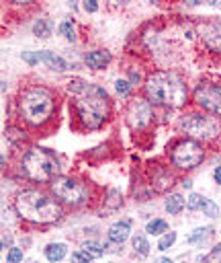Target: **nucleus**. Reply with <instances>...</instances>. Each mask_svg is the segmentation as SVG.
<instances>
[{"label": "nucleus", "instance_id": "nucleus-17", "mask_svg": "<svg viewBox=\"0 0 221 263\" xmlns=\"http://www.w3.org/2000/svg\"><path fill=\"white\" fill-rule=\"evenodd\" d=\"M33 33H35L37 37H41V39L49 37V35H51V21H48V19H39V21L33 25Z\"/></svg>", "mask_w": 221, "mask_h": 263}, {"label": "nucleus", "instance_id": "nucleus-25", "mask_svg": "<svg viewBox=\"0 0 221 263\" xmlns=\"http://www.w3.org/2000/svg\"><path fill=\"white\" fill-rule=\"evenodd\" d=\"M92 259H95V257H92L90 253H86L84 249H82V251H76V253H72V263H90Z\"/></svg>", "mask_w": 221, "mask_h": 263}, {"label": "nucleus", "instance_id": "nucleus-21", "mask_svg": "<svg viewBox=\"0 0 221 263\" xmlns=\"http://www.w3.org/2000/svg\"><path fill=\"white\" fill-rule=\"evenodd\" d=\"M82 249L86 251V253H90V255L95 257V259H97V257H100V255L104 253V249H102L98 243H95V241H90V243H84V245H82Z\"/></svg>", "mask_w": 221, "mask_h": 263}, {"label": "nucleus", "instance_id": "nucleus-14", "mask_svg": "<svg viewBox=\"0 0 221 263\" xmlns=\"http://www.w3.org/2000/svg\"><path fill=\"white\" fill-rule=\"evenodd\" d=\"M111 62V54L109 52H102V50H95V52H90L88 56H86V64L90 66V68H104Z\"/></svg>", "mask_w": 221, "mask_h": 263}, {"label": "nucleus", "instance_id": "nucleus-2", "mask_svg": "<svg viewBox=\"0 0 221 263\" xmlns=\"http://www.w3.org/2000/svg\"><path fill=\"white\" fill-rule=\"evenodd\" d=\"M147 99L158 105L180 107L187 101V88L174 72H154L146 83Z\"/></svg>", "mask_w": 221, "mask_h": 263}, {"label": "nucleus", "instance_id": "nucleus-15", "mask_svg": "<svg viewBox=\"0 0 221 263\" xmlns=\"http://www.w3.org/2000/svg\"><path fill=\"white\" fill-rule=\"evenodd\" d=\"M37 60L48 64L49 68H53V70H66V62L60 58V56H55L53 52H37Z\"/></svg>", "mask_w": 221, "mask_h": 263}, {"label": "nucleus", "instance_id": "nucleus-20", "mask_svg": "<svg viewBox=\"0 0 221 263\" xmlns=\"http://www.w3.org/2000/svg\"><path fill=\"white\" fill-rule=\"evenodd\" d=\"M166 231H168V224L164 220H152V222H147V226H146V233H149V234H162Z\"/></svg>", "mask_w": 221, "mask_h": 263}, {"label": "nucleus", "instance_id": "nucleus-5", "mask_svg": "<svg viewBox=\"0 0 221 263\" xmlns=\"http://www.w3.org/2000/svg\"><path fill=\"white\" fill-rule=\"evenodd\" d=\"M23 171L25 175L33 181H51L60 167H57V161L51 152H48L45 148H31V150L23 156Z\"/></svg>", "mask_w": 221, "mask_h": 263}, {"label": "nucleus", "instance_id": "nucleus-30", "mask_svg": "<svg viewBox=\"0 0 221 263\" xmlns=\"http://www.w3.org/2000/svg\"><path fill=\"white\" fill-rule=\"evenodd\" d=\"M215 181L221 185V167H217V169H215Z\"/></svg>", "mask_w": 221, "mask_h": 263}, {"label": "nucleus", "instance_id": "nucleus-19", "mask_svg": "<svg viewBox=\"0 0 221 263\" xmlns=\"http://www.w3.org/2000/svg\"><path fill=\"white\" fill-rule=\"evenodd\" d=\"M133 249H135V253H139L142 257L149 255V245H147V241H146L144 234H135V236H133Z\"/></svg>", "mask_w": 221, "mask_h": 263}, {"label": "nucleus", "instance_id": "nucleus-28", "mask_svg": "<svg viewBox=\"0 0 221 263\" xmlns=\"http://www.w3.org/2000/svg\"><path fill=\"white\" fill-rule=\"evenodd\" d=\"M115 88H117V93L119 95H129V88H131V85L129 83H127V81H117V83H115Z\"/></svg>", "mask_w": 221, "mask_h": 263}, {"label": "nucleus", "instance_id": "nucleus-18", "mask_svg": "<svg viewBox=\"0 0 221 263\" xmlns=\"http://www.w3.org/2000/svg\"><path fill=\"white\" fill-rule=\"evenodd\" d=\"M182 208H184V200H182V196L174 193V196L168 198V202H166V210H168L170 214H178V212H182Z\"/></svg>", "mask_w": 221, "mask_h": 263}, {"label": "nucleus", "instance_id": "nucleus-22", "mask_svg": "<svg viewBox=\"0 0 221 263\" xmlns=\"http://www.w3.org/2000/svg\"><path fill=\"white\" fill-rule=\"evenodd\" d=\"M60 33L68 39V41H74L76 39V35H74V27H72V23L70 21H64L62 25H60Z\"/></svg>", "mask_w": 221, "mask_h": 263}, {"label": "nucleus", "instance_id": "nucleus-23", "mask_svg": "<svg viewBox=\"0 0 221 263\" xmlns=\"http://www.w3.org/2000/svg\"><path fill=\"white\" fill-rule=\"evenodd\" d=\"M174 241H176V234H174V233H166L164 236L160 238L158 249H160V251H166L168 247H172V245H174Z\"/></svg>", "mask_w": 221, "mask_h": 263}, {"label": "nucleus", "instance_id": "nucleus-7", "mask_svg": "<svg viewBox=\"0 0 221 263\" xmlns=\"http://www.w3.org/2000/svg\"><path fill=\"white\" fill-rule=\"evenodd\" d=\"M51 189L60 200H64L66 204H72V205H80L88 198V191L82 183L68 179V177H57L51 183Z\"/></svg>", "mask_w": 221, "mask_h": 263}, {"label": "nucleus", "instance_id": "nucleus-8", "mask_svg": "<svg viewBox=\"0 0 221 263\" xmlns=\"http://www.w3.org/2000/svg\"><path fill=\"white\" fill-rule=\"evenodd\" d=\"M172 161L180 169H195L203 161V148L195 140H184L180 142L172 152Z\"/></svg>", "mask_w": 221, "mask_h": 263}, {"label": "nucleus", "instance_id": "nucleus-31", "mask_svg": "<svg viewBox=\"0 0 221 263\" xmlns=\"http://www.w3.org/2000/svg\"><path fill=\"white\" fill-rule=\"evenodd\" d=\"M8 245H10V236H4V238H2V247L6 249Z\"/></svg>", "mask_w": 221, "mask_h": 263}, {"label": "nucleus", "instance_id": "nucleus-9", "mask_svg": "<svg viewBox=\"0 0 221 263\" xmlns=\"http://www.w3.org/2000/svg\"><path fill=\"white\" fill-rule=\"evenodd\" d=\"M195 101L211 113L221 116V87L215 85H199L195 88Z\"/></svg>", "mask_w": 221, "mask_h": 263}, {"label": "nucleus", "instance_id": "nucleus-16", "mask_svg": "<svg viewBox=\"0 0 221 263\" xmlns=\"http://www.w3.org/2000/svg\"><path fill=\"white\" fill-rule=\"evenodd\" d=\"M66 253H68V249H66L64 243H51V245L45 247V257H48L49 261H53V263L62 261L66 257Z\"/></svg>", "mask_w": 221, "mask_h": 263}, {"label": "nucleus", "instance_id": "nucleus-24", "mask_svg": "<svg viewBox=\"0 0 221 263\" xmlns=\"http://www.w3.org/2000/svg\"><path fill=\"white\" fill-rule=\"evenodd\" d=\"M209 234H211V228H196V231L189 236V243H196V241H201V238H207Z\"/></svg>", "mask_w": 221, "mask_h": 263}, {"label": "nucleus", "instance_id": "nucleus-13", "mask_svg": "<svg viewBox=\"0 0 221 263\" xmlns=\"http://www.w3.org/2000/svg\"><path fill=\"white\" fill-rule=\"evenodd\" d=\"M129 233H131V226H129V220H123V222H115L111 228H109V241L111 243H125L129 238Z\"/></svg>", "mask_w": 221, "mask_h": 263}, {"label": "nucleus", "instance_id": "nucleus-26", "mask_svg": "<svg viewBox=\"0 0 221 263\" xmlns=\"http://www.w3.org/2000/svg\"><path fill=\"white\" fill-rule=\"evenodd\" d=\"M23 261V251L21 249H8L6 263H21Z\"/></svg>", "mask_w": 221, "mask_h": 263}, {"label": "nucleus", "instance_id": "nucleus-32", "mask_svg": "<svg viewBox=\"0 0 221 263\" xmlns=\"http://www.w3.org/2000/svg\"><path fill=\"white\" fill-rule=\"evenodd\" d=\"M131 81H139V72H133L131 70Z\"/></svg>", "mask_w": 221, "mask_h": 263}, {"label": "nucleus", "instance_id": "nucleus-29", "mask_svg": "<svg viewBox=\"0 0 221 263\" xmlns=\"http://www.w3.org/2000/svg\"><path fill=\"white\" fill-rule=\"evenodd\" d=\"M84 8L88 10V13H95V10L98 8V4L95 2V0H88V2H84Z\"/></svg>", "mask_w": 221, "mask_h": 263}, {"label": "nucleus", "instance_id": "nucleus-6", "mask_svg": "<svg viewBox=\"0 0 221 263\" xmlns=\"http://www.w3.org/2000/svg\"><path fill=\"white\" fill-rule=\"evenodd\" d=\"M180 130L187 132L195 140H211L221 132V121L211 116L193 113V116H184L180 119Z\"/></svg>", "mask_w": 221, "mask_h": 263}, {"label": "nucleus", "instance_id": "nucleus-33", "mask_svg": "<svg viewBox=\"0 0 221 263\" xmlns=\"http://www.w3.org/2000/svg\"><path fill=\"white\" fill-rule=\"evenodd\" d=\"M156 263H172V261H170V259H158Z\"/></svg>", "mask_w": 221, "mask_h": 263}, {"label": "nucleus", "instance_id": "nucleus-27", "mask_svg": "<svg viewBox=\"0 0 221 263\" xmlns=\"http://www.w3.org/2000/svg\"><path fill=\"white\" fill-rule=\"evenodd\" d=\"M203 263H221V247L213 249L211 253H209V255L203 259Z\"/></svg>", "mask_w": 221, "mask_h": 263}, {"label": "nucleus", "instance_id": "nucleus-4", "mask_svg": "<svg viewBox=\"0 0 221 263\" xmlns=\"http://www.w3.org/2000/svg\"><path fill=\"white\" fill-rule=\"evenodd\" d=\"M19 109L25 121H29L31 125H41L51 117V113L55 109V101L48 88L31 87L27 90H23V95L19 99Z\"/></svg>", "mask_w": 221, "mask_h": 263}, {"label": "nucleus", "instance_id": "nucleus-11", "mask_svg": "<svg viewBox=\"0 0 221 263\" xmlns=\"http://www.w3.org/2000/svg\"><path fill=\"white\" fill-rule=\"evenodd\" d=\"M187 208H189L191 212L203 210L207 216H217V212H219V208H217V205H215L211 200H207V198H203V196H196V193H193V196L189 198Z\"/></svg>", "mask_w": 221, "mask_h": 263}, {"label": "nucleus", "instance_id": "nucleus-12", "mask_svg": "<svg viewBox=\"0 0 221 263\" xmlns=\"http://www.w3.org/2000/svg\"><path fill=\"white\" fill-rule=\"evenodd\" d=\"M203 37H205V43H207L211 50L221 52V23L205 25V27H203Z\"/></svg>", "mask_w": 221, "mask_h": 263}, {"label": "nucleus", "instance_id": "nucleus-3", "mask_svg": "<svg viewBox=\"0 0 221 263\" xmlns=\"http://www.w3.org/2000/svg\"><path fill=\"white\" fill-rule=\"evenodd\" d=\"M17 212L25 220L51 224L62 218V208L39 191H23L17 198Z\"/></svg>", "mask_w": 221, "mask_h": 263}, {"label": "nucleus", "instance_id": "nucleus-1", "mask_svg": "<svg viewBox=\"0 0 221 263\" xmlns=\"http://www.w3.org/2000/svg\"><path fill=\"white\" fill-rule=\"evenodd\" d=\"M68 88L70 93L76 95V109L82 123L90 130L100 128L109 116V97L104 93V88L97 85H88L80 81V78L70 81Z\"/></svg>", "mask_w": 221, "mask_h": 263}, {"label": "nucleus", "instance_id": "nucleus-10", "mask_svg": "<svg viewBox=\"0 0 221 263\" xmlns=\"http://www.w3.org/2000/svg\"><path fill=\"white\" fill-rule=\"evenodd\" d=\"M127 121L133 130H142L152 121V105L149 101L144 99H135L129 103V109H127Z\"/></svg>", "mask_w": 221, "mask_h": 263}]
</instances>
